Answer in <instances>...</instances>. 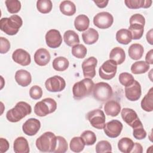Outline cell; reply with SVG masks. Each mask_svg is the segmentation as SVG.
I'll return each instance as SVG.
<instances>
[{
	"mask_svg": "<svg viewBox=\"0 0 153 153\" xmlns=\"http://www.w3.org/2000/svg\"><path fill=\"white\" fill-rule=\"evenodd\" d=\"M72 54L78 58L82 59L87 54V48L83 44H77L72 48Z\"/></svg>",
	"mask_w": 153,
	"mask_h": 153,
	"instance_id": "40",
	"label": "cell"
},
{
	"mask_svg": "<svg viewBox=\"0 0 153 153\" xmlns=\"http://www.w3.org/2000/svg\"><path fill=\"white\" fill-rule=\"evenodd\" d=\"M152 1L151 0H125L126 5L130 9L147 8L151 6Z\"/></svg>",
	"mask_w": 153,
	"mask_h": 153,
	"instance_id": "24",
	"label": "cell"
},
{
	"mask_svg": "<svg viewBox=\"0 0 153 153\" xmlns=\"http://www.w3.org/2000/svg\"><path fill=\"white\" fill-rule=\"evenodd\" d=\"M152 54H153V50H150L146 55L145 57V62L148 63V65H152L153 64V57H152Z\"/></svg>",
	"mask_w": 153,
	"mask_h": 153,
	"instance_id": "48",
	"label": "cell"
},
{
	"mask_svg": "<svg viewBox=\"0 0 153 153\" xmlns=\"http://www.w3.org/2000/svg\"><path fill=\"white\" fill-rule=\"evenodd\" d=\"M32 112L30 105L25 102H19L15 106L7 111L6 118L10 122L17 123Z\"/></svg>",
	"mask_w": 153,
	"mask_h": 153,
	"instance_id": "1",
	"label": "cell"
},
{
	"mask_svg": "<svg viewBox=\"0 0 153 153\" xmlns=\"http://www.w3.org/2000/svg\"><path fill=\"white\" fill-rule=\"evenodd\" d=\"M141 86L137 81L134 82L128 86L125 87V96L130 101H136L141 96Z\"/></svg>",
	"mask_w": 153,
	"mask_h": 153,
	"instance_id": "15",
	"label": "cell"
},
{
	"mask_svg": "<svg viewBox=\"0 0 153 153\" xmlns=\"http://www.w3.org/2000/svg\"><path fill=\"white\" fill-rule=\"evenodd\" d=\"M143 152L142 146L139 143H134L133 148L131 151L132 153H142Z\"/></svg>",
	"mask_w": 153,
	"mask_h": 153,
	"instance_id": "49",
	"label": "cell"
},
{
	"mask_svg": "<svg viewBox=\"0 0 153 153\" xmlns=\"http://www.w3.org/2000/svg\"><path fill=\"white\" fill-rule=\"evenodd\" d=\"M82 38L85 44L91 45L97 41L99 39V33L96 29L91 27L88 28L86 31L82 33Z\"/></svg>",
	"mask_w": 153,
	"mask_h": 153,
	"instance_id": "23",
	"label": "cell"
},
{
	"mask_svg": "<svg viewBox=\"0 0 153 153\" xmlns=\"http://www.w3.org/2000/svg\"><path fill=\"white\" fill-rule=\"evenodd\" d=\"M93 2L96 4V5L100 8H103L106 7V5H108L109 1H105V0H102V1H93Z\"/></svg>",
	"mask_w": 153,
	"mask_h": 153,
	"instance_id": "50",
	"label": "cell"
},
{
	"mask_svg": "<svg viewBox=\"0 0 153 153\" xmlns=\"http://www.w3.org/2000/svg\"><path fill=\"white\" fill-rule=\"evenodd\" d=\"M68 148V143L66 139L60 136H57L56 146L53 152L55 153H65Z\"/></svg>",
	"mask_w": 153,
	"mask_h": 153,
	"instance_id": "38",
	"label": "cell"
},
{
	"mask_svg": "<svg viewBox=\"0 0 153 153\" xmlns=\"http://www.w3.org/2000/svg\"><path fill=\"white\" fill-rule=\"evenodd\" d=\"M131 35V38L133 39H139L143 36L144 32V26L139 24H131L128 29Z\"/></svg>",
	"mask_w": 153,
	"mask_h": 153,
	"instance_id": "34",
	"label": "cell"
},
{
	"mask_svg": "<svg viewBox=\"0 0 153 153\" xmlns=\"http://www.w3.org/2000/svg\"><path fill=\"white\" fill-rule=\"evenodd\" d=\"M41 127L40 121L34 118L28 119L22 126V130L23 133L27 136H34L39 131Z\"/></svg>",
	"mask_w": 153,
	"mask_h": 153,
	"instance_id": "16",
	"label": "cell"
},
{
	"mask_svg": "<svg viewBox=\"0 0 153 153\" xmlns=\"http://www.w3.org/2000/svg\"><path fill=\"white\" fill-rule=\"evenodd\" d=\"M22 24V18L14 14L10 17H4L0 20V29L8 35H14L19 32Z\"/></svg>",
	"mask_w": 153,
	"mask_h": 153,
	"instance_id": "2",
	"label": "cell"
},
{
	"mask_svg": "<svg viewBox=\"0 0 153 153\" xmlns=\"http://www.w3.org/2000/svg\"><path fill=\"white\" fill-rule=\"evenodd\" d=\"M45 41L48 47L56 48L62 43V37L60 32L56 29H51L45 34Z\"/></svg>",
	"mask_w": 153,
	"mask_h": 153,
	"instance_id": "13",
	"label": "cell"
},
{
	"mask_svg": "<svg viewBox=\"0 0 153 153\" xmlns=\"http://www.w3.org/2000/svg\"><path fill=\"white\" fill-rule=\"evenodd\" d=\"M57 109V103L52 98H45L37 102L34 106V112L39 117H45L54 112Z\"/></svg>",
	"mask_w": 153,
	"mask_h": 153,
	"instance_id": "5",
	"label": "cell"
},
{
	"mask_svg": "<svg viewBox=\"0 0 153 153\" xmlns=\"http://www.w3.org/2000/svg\"><path fill=\"white\" fill-rule=\"evenodd\" d=\"M52 7L53 4L50 0H38L36 2V8L42 14L50 13L52 10Z\"/></svg>",
	"mask_w": 153,
	"mask_h": 153,
	"instance_id": "36",
	"label": "cell"
},
{
	"mask_svg": "<svg viewBox=\"0 0 153 153\" xmlns=\"http://www.w3.org/2000/svg\"><path fill=\"white\" fill-rule=\"evenodd\" d=\"M141 108L146 112L153 110V88H151L141 101Z\"/></svg>",
	"mask_w": 153,
	"mask_h": 153,
	"instance_id": "28",
	"label": "cell"
},
{
	"mask_svg": "<svg viewBox=\"0 0 153 153\" xmlns=\"http://www.w3.org/2000/svg\"><path fill=\"white\" fill-rule=\"evenodd\" d=\"M0 42V53L1 54L7 53L10 48V43L9 41L4 37H1Z\"/></svg>",
	"mask_w": 153,
	"mask_h": 153,
	"instance_id": "46",
	"label": "cell"
},
{
	"mask_svg": "<svg viewBox=\"0 0 153 153\" xmlns=\"http://www.w3.org/2000/svg\"><path fill=\"white\" fill-rule=\"evenodd\" d=\"M61 13L68 16H73L76 12V7L74 2L71 1H63L59 5Z\"/></svg>",
	"mask_w": 153,
	"mask_h": 153,
	"instance_id": "29",
	"label": "cell"
},
{
	"mask_svg": "<svg viewBox=\"0 0 153 153\" xmlns=\"http://www.w3.org/2000/svg\"><path fill=\"white\" fill-rule=\"evenodd\" d=\"M121 114L123 121L132 128L136 127L142 123L139 120L136 112L131 108H123L121 110Z\"/></svg>",
	"mask_w": 153,
	"mask_h": 153,
	"instance_id": "14",
	"label": "cell"
},
{
	"mask_svg": "<svg viewBox=\"0 0 153 153\" xmlns=\"http://www.w3.org/2000/svg\"><path fill=\"white\" fill-rule=\"evenodd\" d=\"M94 84L90 78H85L74 84L72 87L74 98L76 100H80L88 96L93 91Z\"/></svg>",
	"mask_w": 153,
	"mask_h": 153,
	"instance_id": "4",
	"label": "cell"
},
{
	"mask_svg": "<svg viewBox=\"0 0 153 153\" xmlns=\"http://www.w3.org/2000/svg\"><path fill=\"white\" fill-rule=\"evenodd\" d=\"M5 3L10 13H17L20 10L21 2L18 0H7L5 1Z\"/></svg>",
	"mask_w": 153,
	"mask_h": 153,
	"instance_id": "39",
	"label": "cell"
},
{
	"mask_svg": "<svg viewBox=\"0 0 153 153\" xmlns=\"http://www.w3.org/2000/svg\"><path fill=\"white\" fill-rule=\"evenodd\" d=\"M139 24L145 26V17L140 14H135L131 16L130 18V25L131 24Z\"/></svg>",
	"mask_w": 153,
	"mask_h": 153,
	"instance_id": "45",
	"label": "cell"
},
{
	"mask_svg": "<svg viewBox=\"0 0 153 153\" xmlns=\"http://www.w3.org/2000/svg\"><path fill=\"white\" fill-rule=\"evenodd\" d=\"M15 80L19 85L27 87L31 83L32 76L28 71L24 69H20L15 74Z\"/></svg>",
	"mask_w": 153,
	"mask_h": 153,
	"instance_id": "19",
	"label": "cell"
},
{
	"mask_svg": "<svg viewBox=\"0 0 153 153\" xmlns=\"http://www.w3.org/2000/svg\"><path fill=\"white\" fill-rule=\"evenodd\" d=\"M123 127V124L120 121L112 120L106 123L103 128L106 136L111 138H115L120 134Z\"/></svg>",
	"mask_w": 153,
	"mask_h": 153,
	"instance_id": "12",
	"label": "cell"
},
{
	"mask_svg": "<svg viewBox=\"0 0 153 153\" xmlns=\"http://www.w3.org/2000/svg\"><path fill=\"white\" fill-rule=\"evenodd\" d=\"M29 96L30 97L34 99H39L42 96V90L38 85H33L29 90Z\"/></svg>",
	"mask_w": 153,
	"mask_h": 153,
	"instance_id": "44",
	"label": "cell"
},
{
	"mask_svg": "<svg viewBox=\"0 0 153 153\" xmlns=\"http://www.w3.org/2000/svg\"><path fill=\"white\" fill-rule=\"evenodd\" d=\"M45 86L46 89L50 92H60L65 88L66 82L62 77L54 75L45 81Z\"/></svg>",
	"mask_w": 153,
	"mask_h": 153,
	"instance_id": "10",
	"label": "cell"
},
{
	"mask_svg": "<svg viewBox=\"0 0 153 153\" xmlns=\"http://www.w3.org/2000/svg\"><path fill=\"white\" fill-rule=\"evenodd\" d=\"M85 143L81 137H74L69 143L70 149L74 152H81L85 146Z\"/></svg>",
	"mask_w": 153,
	"mask_h": 153,
	"instance_id": "35",
	"label": "cell"
},
{
	"mask_svg": "<svg viewBox=\"0 0 153 153\" xmlns=\"http://www.w3.org/2000/svg\"><path fill=\"white\" fill-rule=\"evenodd\" d=\"M117 41L124 45H127L131 41V35L130 31L126 29H121L116 33Z\"/></svg>",
	"mask_w": 153,
	"mask_h": 153,
	"instance_id": "30",
	"label": "cell"
},
{
	"mask_svg": "<svg viewBox=\"0 0 153 153\" xmlns=\"http://www.w3.org/2000/svg\"><path fill=\"white\" fill-rule=\"evenodd\" d=\"M109 59L114 61L117 65L122 64L126 59L124 50L119 47L112 48L109 53Z\"/></svg>",
	"mask_w": 153,
	"mask_h": 153,
	"instance_id": "21",
	"label": "cell"
},
{
	"mask_svg": "<svg viewBox=\"0 0 153 153\" xmlns=\"http://www.w3.org/2000/svg\"><path fill=\"white\" fill-rule=\"evenodd\" d=\"M133 128V135L135 139L138 140H142L146 137V132L143 128L142 123L139 124Z\"/></svg>",
	"mask_w": 153,
	"mask_h": 153,
	"instance_id": "43",
	"label": "cell"
},
{
	"mask_svg": "<svg viewBox=\"0 0 153 153\" xmlns=\"http://www.w3.org/2000/svg\"><path fill=\"white\" fill-rule=\"evenodd\" d=\"M113 94L111 85L105 82L96 84L93 89V95L95 99L99 102H105L110 99Z\"/></svg>",
	"mask_w": 153,
	"mask_h": 153,
	"instance_id": "6",
	"label": "cell"
},
{
	"mask_svg": "<svg viewBox=\"0 0 153 153\" xmlns=\"http://www.w3.org/2000/svg\"><path fill=\"white\" fill-rule=\"evenodd\" d=\"M89 25V18L84 14H80L74 20L75 27L79 32H82L87 29L88 28Z\"/></svg>",
	"mask_w": 153,
	"mask_h": 153,
	"instance_id": "25",
	"label": "cell"
},
{
	"mask_svg": "<svg viewBox=\"0 0 153 153\" xmlns=\"http://www.w3.org/2000/svg\"><path fill=\"white\" fill-rule=\"evenodd\" d=\"M114 22V18L111 14L103 11L97 13L93 18L94 26L100 29H107L110 27Z\"/></svg>",
	"mask_w": 153,
	"mask_h": 153,
	"instance_id": "9",
	"label": "cell"
},
{
	"mask_svg": "<svg viewBox=\"0 0 153 153\" xmlns=\"http://www.w3.org/2000/svg\"><path fill=\"white\" fill-rule=\"evenodd\" d=\"M118 79L120 82L125 87L130 85L134 81L133 75L127 72L121 73L119 75Z\"/></svg>",
	"mask_w": 153,
	"mask_h": 153,
	"instance_id": "42",
	"label": "cell"
},
{
	"mask_svg": "<svg viewBox=\"0 0 153 153\" xmlns=\"http://www.w3.org/2000/svg\"><path fill=\"white\" fill-rule=\"evenodd\" d=\"M9 148V143L5 139L1 137L0 139V152L3 153L6 152Z\"/></svg>",
	"mask_w": 153,
	"mask_h": 153,
	"instance_id": "47",
	"label": "cell"
},
{
	"mask_svg": "<svg viewBox=\"0 0 153 153\" xmlns=\"http://www.w3.org/2000/svg\"><path fill=\"white\" fill-rule=\"evenodd\" d=\"M63 39L66 44L69 47H74L79 43L78 35L72 30H68L65 32Z\"/></svg>",
	"mask_w": 153,
	"mask_h": 153,
	"instance_id": "27",
	"label": "cell"
},
{
	"mask_svg": "<svg viewBox=\"0 0 153 153\" xmlns=\"http://www.w3.org/2000/svg\"><path fill=\"white\" fill-rule=\"evenodd\" d=\"M86 117L93 127L99 130L104 128L106 117L103 111L99 109H94L88 112Z\"/></svg>",
	"mask_w": 153,
	"mask_h": 153,
	"instance_id": "7",
	"label": "cell"
},
{
	"mask_svg": "<svg viewBox=\"0 0 153 153\" xmlns=\"http://www.w3.org/2000/svg\"><path fill=\"white\" fill-rule=\"evenodd\" d=\"M134 143L128 137H123L118 142V149L123 153H130Z\"/></svg>",
	"mask_w": 153,
	"mask_h": 153,
	"instance_id": "31",
	"label": "cell"
},
{
	"mask_svg": "<svg viewBox=\"0 0 153 153\" xmlns=\"http://www.w3.org/2000/svg\"><path fill=\"white\" fill-rule=\"evenodd\" d=\"M13 149L16 153H28L29 146L26 139L22 136L16 138L13 143Z\"/></svg>",
	"mask_w": 153,
	"mask_h": 153,
	"instance_id": "20",
	"label": "cell"
},
{
	"mask_svg": "<svg viewBox=\"0 0 153 153\" xmlns=\"http://www.w3.org/2000/svg\"><path fill=\"white\" fill-rule=\"evenodd\" d=\"M96 152L97 153L111 152L112 146L111 143L107 140L99 141L96 145Z\"/></svg>",
	"mask_w": 153,
	"mask_h": 153,
	"instance_id": "41",
	"label": "cell"
},
{
	"mask_svg": "<svg viewBox=\"0 0 153 153\" xmlns=\"http://www.w3.org/2000/svg\"><path fill=\"white\" fill-rule=\"evenodd\" d=\"M117 64L111 60L105 61L99 69L100 77L105 80L112 79L117 73Z\"/></svg>",
	"mask_w": 153,
	"mask_h": 153,
	"instance_id": "8",
	"label": "cell"
},
{
	"mask_svg": "<svg viewBox=\"0 0 153 153\" xmlns=\"http://www.w3.org/2000/svg\"><path fill=\"white\" fill-rule=\"evenodd\" d=\"M104 110L106 115L111 117H116L121 111V105L115 100H109L105 103Z\"/></svg>",
	"mask_w": 153,
	"mask_h": 153,
	"instance_id": "22",
	"label": "cell"
},
{
	"mask_svg": "<svg viewBox=\"0 0 153 153\" xmlns=\"http://www.w3.org/2000/svg\"><path fill=\"white\" fill-rule=\"evenodd\" d=\"M144 49L143 46L140 44H131L128 50V53L129 57L133 60L140 59L143 54Z\"/></svg>",
	"mask_w": 153,
	"mask_h": 153,
	"instance_id": "26",
	"label": "cell"
},
{
	"mask_svg": "<svg viewBox=\"0 0 153 153\" xmlns=\"http://www.w3.org/2000/svg\"><path fill=\"white\" fill-rule=\"evenodd\" d=\"M149 65L143 60L137 61L133 63L131 71L134 74H141L146 72L149 69Z\"/></svg>",
	"mask_w": 153,
	"mask_h": 153,
	"instance_id": "33",
	"label": "cell"
},
{
	"mask_svg": "<svg viewBox=\"0 0 153 153\" xmlns=\"http://www.w3.org/2000/svg\"><path fill=\"white\" fill-rule=\"evenodd\" d=\"M12 59L14 62L23 66L29 65L31 62L30 54L22 48L17 49L13 53Z\"/></svg>",
	"mask_w": 153,
	"mask_h": 153,
	"instance_id": "17",
	"label": "cell"
},
{
	"mask_svg": "<svg viewBox=\"0 0 153 153\" xmlns=\"http://www.w3.org/2000/svg\"><path fill=\"white\" fill-rule=\"evenodd\" d=\"M51 59V56L48 51L41 48L36 51L34 54V61L36 65L43 66L47 65Z\"/></svg>",
	"mask_w": 153,
	"mask_h": 153,
	"instance_id": "18",
	"label": "cell"
},
{
	"mask_svg": "<svg viewBox=\"0 0 153 153\" xmlns=\"http://www.w3.org/2000/svg\"><path fill=\"white\" fill-rule=\"evenodd\" d=\"M97 64V60L94 57H90L84 60L82 63L83 75L85 78H93L96 75V67Z\"/></svg>",
	"mask_w": 153,
	"mask_h": 153,
	"instance_id": "11",
	"label": "cell"
},
{
	"mask_svg": "<svg viewBox=\"0 0 153 153\" xmlns=\"http://www.w3.org/2000/svg\"><path fill=\"white\" fill-rule=\"evenodd\" d=\"M81 137L85 145H93L96 141V136L95 133L90 130H85L81 134Z\"/></svg>",
	"mask_w": 153,
	"mask_h": 153,
	"instance_id": "37",
	"label": "cell"
},
{
	"mask_svg": "<svg viewBox=\"0 0 153 153\" xmlns=\"http://www.w3.org/2000/svg\"><path fill=\"white\" fill-rule=\"evenodd\" d=\"M57 143V136L51 132L43 133L36 140V146L41 152H53Z\"/></svg>",
	"mask_w": 153,
	"mask_h": 153,
	"instance_id": "3",
	"label": "cell"
},
{
	"mask_svg": "<svg viewBox=\"0 0 153 153\" xmlns=\"http://www.w3.org/2000/svg\"><path fill=\"white\" fill-rule=\"evenodd\" d=\"M146 37V40L148 42V43H149L151 45H152L153 44V42H152V29H151L149 31H148L147 32Z\"/></svg>",
	"mask_w": 153,
	"mask_h": 153,
	"instance_id": "51",
	"label": "cell"
},
{
	"mask_svg": "<svg viewBox=\"0 0 153 153\" xmlns=\"http://www.w3.org/2000/svg\"><path fill=\"white\" fill-rule=\"evenodd\" d=\"M69 65L68 60L64 57H57L55 58L52 63L53 68L57 71H64L66 70Z\"/></svg>",
	"mask_w": 153,
	"mask_h": 153,
	"instance_id": "32",
	"label": "cell"
}]
</instances>
